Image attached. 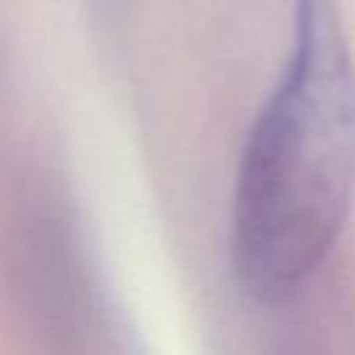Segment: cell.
<instances>
[{"instance_id":"cell-1","label":"cell","mask_w":355,"mask_h":355,"mask_svg":"<svg viewBox=\"0 0 355 355\" xmlns=\"http://www.w3.org/2000/svg\"><path fill=\"white\" fill-rule=\"evenodd\" d=\"M355 191V61L330 3H300L286 69L239 164L230 255L263 302L294 294L327 258Z\"/></svg>"}]
</instances>
